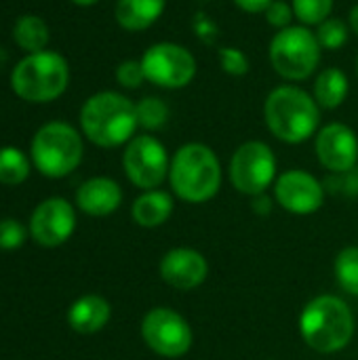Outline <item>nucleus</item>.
Wrapping results in <instances>:
<instances>
[{
    "label": "nucleus",
    "instance_id": "nucleus-1",
    "mask_svg": "<svg viewBox=\"0 0 358 360\" xmlns=\"http://www.w3.org/2000/svg\"><path fill=\"white\" fill-rule=\"evenodd\" d=\"M80 127L95 146L118 148L131 141L139 127L135 103L116 91L95 93L80 110Z\"/></svg>",
    "mask_w": 358,
    "mask_h": 360
},
{
    "label": "nucleus",
    "instance_id": "nucleus-2",
    "mask_svg": "<svg viewBox=\"0 0 358 360\" xmlns=\"http://www.w3.org/2000/svg\"><path fill=\"white\" fill-rule=\"evenodd\" d=\"M264 118L276 139L285 143H302L319 131L321 105L304 89L283 84L266 97Z\"/></svg>",
    "mask_w": 358,
    "mask_h": 360
},
{
    "label": "nucleus",
    "instance_id": "nucleus-3",
    "mask_svg": "<svg viewBox=\"0 0 358 360\" xmlns=\"http://www.w3.org/2000/svg\"><path fill=\"white\" fill-rule=\"evenodd\" d=\"M302 340L321 354L344 350L354 335V316L346 302L333 295L314 297L300 316Z\"/></svg>",
    "mask_w": 358,
    "mask_h": 360
},
{
    "label": "nucleus",
    "instance_id": "nucleus-4",
    "mask_svg": "<svg viewBox=\"0 0 358 360\" xmlns=\"http://www.w3.org/2000/svg\"><path fill=\"white\" fill-rule=\"evenodd\" d=\"M169 179L173 192L186 202H207L222 186V167L205 143H186L171 158Z\"/></svg>",
    "mask_w": 358,
    "mask_h": 360
},
{
    "label": "nucleus",
    "instance_id": "nucleus-5",
    "mask_svg": "<svg viewBox=\"0 0 358 360\" xmlns=\"http://www.w3.org/2000/svg\"><path fill=\"white\" fill-rule=\"evenodd\" d=\"M70 82L65 57L55 51L27 53L11 74V86L17 97L30 103H49L63 95Z\"/></svg>",
    "mask_w": 358,
    "mask_h": 360
},
{
    "label": "nucleus",
    "instance_id": "nucleus-6",
    "mask_svg": "<svg viewBox=\"0 0 358 360\" xmlns=\"http://www.w3.org/2000/svg\"><path fill=\"white\" fill-rule=\"evenodd\" d=\"M82 152L84 146L80 133L61 120L42 124L32 139L34 167L51 179L70 175L80 165Z\"/></svg>",
    "mask_w": 358,
    "mask_h": 360
},
{
    "label": "nucleus",
    "instance_id": "nucleus-7",
    "mask_svg": "<svg viewBox=\"0 0 358 360\" xmlns=\"http://www.w3.org/2000/svg\"><path fill=\"white\" fill-rule=\"evenodd\" d=\"M321 44L306 25H289L279 30L270 40V63L274 72L287 80H306L321 61Z\"/></svg>",
    "mask_w": 358,
    "mask_h": 360
},
{
    "label": "nucleus",
    "instance_id": "nucleus-8",
    "mask_svg": "<svg viewBox=\"0 0 358 360\" xmlns=\"http://www.w3.org/2000/svg\"><path fill=\"white\" fill-rule=\"evenodd\" d=\"M146 80L160 89H184L196 76L194 55L177 42H156L139 59Z\"/></svg>",
    "mask_w": 358,
    "mask_h": 360
},
{
    "label": "nucleus",
    "instance_id": "nucleus-9",
    "mask_svg": "<svg viewBox=\"0 0 358 360\" xmlns=\"http://www.w3.org/2000/svg\"><path fill=\"white\" fill-rule=\"evenodd\" d=\"M276 177V156L264 141H245L230 160V181L247 196H262Z\"/></svg>",
    "mask_w": 358,
    "mask_h": 360
},
{
    "label": "nucleus",
    "instance_id": "nucleus-10",
    "mask_svg": "<svg viewBox=\"0 0 358 360\" xmlns=\"http://www.w3.org/2000/svg\"><path fill=\"white\" fill-rule=\"evenodd\" d=\"M122 167L133 186L156 190L169 175L171 162L165 146L152 135H137L122 154Z\"/></svg>",
    "mask_w": 358,
    "mask_h": 360
},
{
    "label": "nucleus",
    "instance_id": "nucleus-11",
    "mask_svg": "<svg viewBox=\"0 0 358 360\" xmlns=\"http://www.w3.org/2000/svg\"><path fill=\"white\" fill-rule=\"evenodd\" d=\"M141 335L150 350L165 359H179L192 348V329L188 321L169 308H154L141 323Z\"/></svg>",
    "mask_w": 358,
    "mask_h": 360
},
{
    "label": "nucleus",
    "instance_id": "nucleus-12",
    "mask_svg": "<svg viewBox=\"0 0 358 360\" xmlns=\"http://www.w3.org/2000/svg\"><path fill=\"white\" fill-rule=\"evenodd\" d=\"M76 228L74 207L63 198H49L40 202L30 219V234L40 247L63 245Z\"/></svg>",
    "mask_w": 358,
    "mask_h": 360
},
{
    "label": "nucleus",
    "instance_id": "nucleus-13",
    "mask_svg": "<svg viewBox=\"0 0 358 360\" xmlns=\"http://www.w3.org/2000/svg\"><path fill=\"white\" fill-rule=\"evenodd\" d=\"M274 196L279 205L295 215H312L323 207L325 192L321 181L308 171H287L274 184Z\"/></svg>",
    "mask_w": 358,
    "mask_h": 360
},
{
    "label": "nucleus",
    "instance_id": "nucleus-14",
    "mask_svg": "<svg viewBox=\"0 0 358 360\" xmlns=\"http://www.w3.org/2000/svg\"><path fill=\"white\" fill-rule=\"evenodd\" d=\"M317 158L331 173H348L358 162L357 133L344 122L325 124L317 133Z\"/></svg>",
    "mask_w": 358,
    "mask_h": 360
},
{
    "label": "nucleus",
    "instance_id": "nucleus-15",
    "mask_svg": "<svg viewBox=\"0 0 358 360\" xmlns=\"http://www.w3.org/2000/svg\"><path fill=\"white\" fill-rule=\"evenodd\" d=\"M209 274L207 259L194 249H171L160 259V276L162 281L179 291L196 289L205 283Z\"/></svg>",
    "mask_w": 358,
    "mask_h": 360
},
{
    "label": "nucleus",
    "instance_id": "nucleus-16",
    "mask_svg": "<svg viewBox=\"0 0 358 360\" xmlns=\"http://www.w3.org/2000/svg\"><path fill=\"white\" fill-rule=\"evenodd\" d=\"M122 202L120 186L110 177H93L87 179L76 192V205L82 213L93 217L112 215Z\"/></svg>",
    "mask_w": 358,
    "mask_h": 360
},
{
    "label": "nucleus",
    "instance_id": "nucleus-17",
    "mask_svg": "<svg viewBox=\"0 0 358 360\" xmlns=\"http://www.w3.org/2000/svg\"><path fill=\"white\" fill-rule=\"evenodd\" d=\"M110 304L101 295H82L68 310V323L76 333L91 335L101 331L110 321Z\"/></svg>",
    "mask_w": 358,
    "mask_h": 360
},
{
    "label": "nucleus",
    "instance_id": "nucleus-18",
    "mask_svg": "<svg viewBox=\"0 0 358 360\" xmlns=\"http://www.w3.org/2000/svg\"><path fill=\"white\" fill-rule=\"evenodd\" d=\"M167 0H118L114 15L120 27L141 32L154 25L165 13Z\"/></svg>",
    "mask_w": 358,
    "mask_h": 360
},
{
    "label": "nucleus",
    "instance_id": "nucleus-19",
    "mask_svg": "<svg viewBox=\"0 0 358 360\" xmlns=\"http://www.w3.org/2000/svg\"><path fill=\"white\" fill-rule=\"evenodd\" d=\"M173 213V198L167 192L160 190H148L143 192L131 209L133 221L141 228H158L162 226Z\"/></svg>",
    "mask_w": 358,
    "mask_h": 360
},
{
    "label": "nucleus",
    "instance_id": "nucleus-20",
    "mask_svg": "<svg viewBox=\"0 0 358 360\" xmlns=\"http://www.w3.org/2000/svg\"><path fill=\"white\" fill-rule=\"evenodd\" d=\"M348 76L340 68H325L314 82V99L325 110L340 108L348 97Z\"/></svg>",
    "mask_w": 358,
    "mask_h": 360
},
{
    "label": "nucleus",
    "instance_id": "nucleus-21",
    "mask_svg": "<svg viewBox=\"0 0 358 360\" xmlns=\"http://www.w3.org/2000/svg\"><path fill=\"white\" fill-rule=\"evenodd\" d=\"M17 46L25 53H40L49 44V25L38 15H23L13 27Z\"/></svg>",
    "mask_w": 358,
    "mask_h": 360
},
{
    "label": "nucleus",
    "instance_id": "nucleus-22",
    "mask_svg": "<svg viewBox=\"0 0 358 360\" xmlns=\"http://www.w3.org/2000/svg\"><path fill=\"white\" fill-rule=\"evenodd\" d=\"M30 175L27 156L13 146L0 148V184L4 186H19Z\"/></svg>",
    "mask_w": 358,
    "mask_h": 360
},
{
    "label": "nucleus",
    "instance_id": "nucleus-23",
    "mask_svg": "<svg viewBox=\"0 0 358 360\" xmlns=\"http://www.w3.org/2000/svg\"><path fill=\"white\" fill-rule=\"evenodd\" d=\"M335 278L338 285L358 297V247H348L335 257Z\"/></svg>",
    "mask_w": 358,
    "mask_h": 360
},
{
    "label": "nucleus",
    "instance_id": "nucleus-24",
    "mask_svg": "<svg viewBox=\"0 0 358 360\" xmlns=\"http://www.w3.org/2000/svg\"><path fill=\"white\" fill-rule=\"evenodd\" d=\"M135 110L137 124L148 131H156L169 120V108L160 97H143L139 99V103H135Z\"/></svg>",
    "mask_w": 358,
    "mask_h": 360
},
{
    "label": "nucleus",
    "instance_id": "nucleus-25",
    "mask_svg": "<svg viewBox=\"0 0 358 360\" xmlns=\"http://www.w3.org/2000/svg\"><path fill=\"white\" fill-rule=\"evenodd\" d=\"M293 15L302 25H321L333 11V0H291Z\"/></svg>",
    "mask_w": 358,
    "mask_h": 360
},
{
    "label": "nucleus",
    "instance_id": "nucleus-26",
    "mask_svg": "<svg viewBox=\"0 0 358 360\" xmlns=\"http://www.w3.org/2000/svg\"><path fill=\"white\" fill-rule=\"evenodd\" d=\"M348 25L342 21V19H335V17H329L325 19L319 30L314 32L317 38H319V44L321 49H327V51H338L342 49L346 42H348Z\"/></svg>",
    "mask_w": 358,
    "mask_h": 360
},
{
    "label": "nucleus",
    "instance_id": "nucleus-27",
    "mask_svg": "<svg viewBox=\"0 0 358 360\" xmlns=\"http://www.w3.org/2000/svg\"><path fill=\"white\" fill-rule=\"evenodd\" d=\"M219 65L230 76H245L249 72V57L236 49V46H224L219 49Z\"/></svg>",
    "mask_w": 358,
    "mask_h": 360
},
{
    "label": "nucleus",
    "instance_id": "nucleus-28",
    "mask_svg": "<svg viewBox=\"0 0 358 360\" xmlns=\"http://www.w3.org/2000/svg\"><path fill=\"white\" fill-rule=\"evenodd\" d=\"M116 80L124 89H139L141 82L146 80L141 61H137V59H124L122 63H118V68H116Z\"/></svg>",
    "mask_w": 358,
    "mask_h": 360
},
{
    "label": "nucleus",
    "instance_id": "nucleus-29",
    "mask_svg": "<svg viewBox=\"0 0 358 360\" xmlns=\"http://www.w3.org/2000/svg\"><path fill=\"white\" fill-rule=\"evenodd\" d=\"M25 240V228L17 219H2L0 221V249L13 251L19 249Z\"/></svg>",
    "mask_w": 358,
    "mask_h": 360
},
{
    "label": "nucleus",
    "instance_id": "nucleus-30",
    "mask_svg": "<svg viewBox=\"0 0 358 360\" xmlns=\"http://www.w3.org/2000/svg\"><path fill=\"white\" fill-rule=\"evenodd\" d=\"M264 15H266V21H268L272 27H279V30L289 27V25H291V19L295 17V15H293V6L287 4L285 0H274V2L264 11Z\"/></svg>",
    "mask_w": 358,
    "mask_h": 360
},
{
    "label": "nucleus",
    "instance_id": "nucleus-31",
    "mask_svg": "<svg viewBox=\"0 0 358 360\" xmlns=\"http://www.w3.org/2000/svg\"><path fill=\"white\" fill-rule=\"evenodd\" d=\"M274 0H234L236 6H241L247 13H264Z\"/></svg>",
    "mask_w": 358,
    "mask_h": 360
},
{
    "label": "nucleus",
    "instance_id": "nucleus-32",
    "mask_svg": "<svg viewBox=\"0 0 358 360\" xmlns=\"http://www.w3.org/2000/svg\"><path fill=\"white\" fill-rule=\"evenodd\" d=\"M348 19H350V30H352V32H357V36H358V4L350 8V17H348Z\"/></svg>",
    "mask_w": 358,
    "mask_h": 360
},
{
    "label": "nucleus",
    "instance_id": "nucleus-33",
    "mask_svg": "<svg viewBox=\"0 0 358 360\" xmlns=\"http://www.w3.org/2000/svg\"><path fill=\"white\" fill-rule=\"evenodd\" d=\"M74 4H78V6H91V4H95L97 0H72Z\"/></svg>",
    "mask_w": 358,
    "mask_h": 360
},
{
    "label": "nucleus",
    "instance_id": "nucleus-34",
    "mask_svg": "<svg viewBox=\"0 0 358 360\" xmlns=\"http://www.w3.org/2000/svg\"><path fill=\"white\" fill-rule=\"evenodd\" d=\"M357 74H358V57H357Z\"/></svg>",
    "mask_w": 358,
    "mask_h": 360
}]
</instances>
